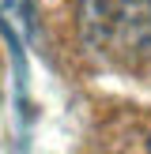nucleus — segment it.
<instances>
[{
	"label": "nucleus",
	"mask_w": 151,
	"mask_h": 154,
	"mask_svg": "<svg viewBox=\"0 0 151 154\" xmlns=\"http://www.w3.org/2000/svg\"><path fill=\"white\" fill-rule=\"evenodd\" d=\"M79 34L121 68L151 64V0H79Z\"/></svg>",
	"instance_id": "obj_1"
},
{
	"label": "nucleus",
	"mask_w": 151,
	"mask_h": 154,
	"mask_svg": "<svg viewBox=\"0 0 151 154\" xmlns=\"http://www.w3.org/2000/svg\"><path fill=\"white\" fill-rule=\"evenodd\" d=\"M147 154H151V135H147Z\"/></svg>",
	"instance_id": "obj_2"
}]
</instances>
